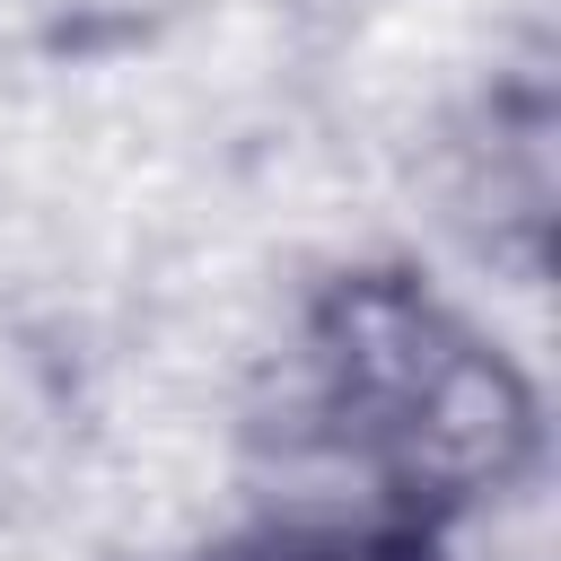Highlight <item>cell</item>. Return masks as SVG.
Instances as JSON below:
<instances>
[{"label": "cell", "instance_id": "2", "mask_svg": "<svg viewBox=\"0 0 561 561\" xmlns=\"http://www.w3.org/2000/svg\"><path fill=\"white\" fill-rule=\"evenodd\" d=\"M430 543H438V526L359 508V517H272V526L228 535L202 561H430Z\"/></svg>", "mask_w": 561, "mask_h": 561}, {"label": "cell", "instance_id": "1", "mask_svg": "<svg viewBox=\"0 0 561 561\" xmlns=\"http://www.w3.org/2000/svg\"><path fill=\"white\" fill-rule=\"evenodd\" d=\"M307 394L324 438L368 473V508L412 526L500 500L543 447L526 368L394 263L324 280L307 307Z\"/></svg>", "mask_w": 561, "mask_h": 561}]
</instances>
